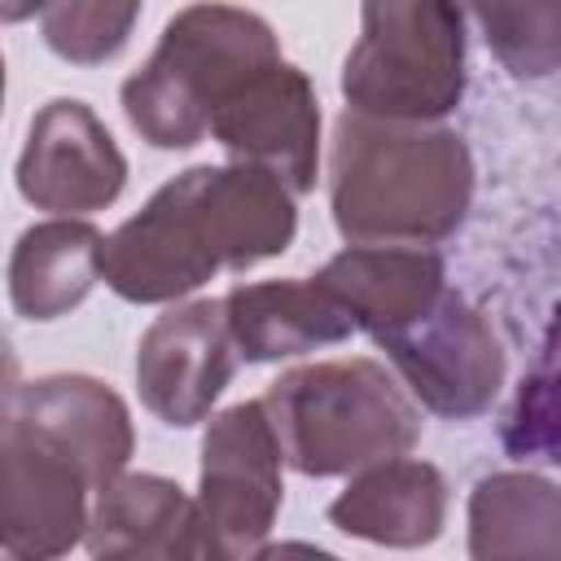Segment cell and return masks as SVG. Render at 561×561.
Here are the masks:
<instances>
[{
	"mask_svg": "<svg viewBox=\"0 0 561 561\" xmlns=\"http://www.w3.org/2000/svg\"><path fill=\"white\" fill-rule=\"evenodd\" d=\"M26 206L88 219L114 206L127 188V153L79 96H53L35 110L13 167Z\"/></svg>",
	"mask_w": 561,
	"mask_h": 561,
	"instance_id": "cell-8",
	"label": "cell"
},
{
	"mask_svg": "<svg viewBox=\"0 0 561 561\" xmlns=\"http://www.w3.org/2000/svg\"><path fill=\"white\" fill-rule=\"evenodd\" d=\"M311 280L342 302L355 333L377 337L447 289V263L434 245H346Z\"/></svg>",
	"mask_w": 561,
	"mask_h": 561,
	"instance_id": "cell-15",
	"label": "cell"
},
{
	"mask_svg": "<svg viewBox=\"0 0 561 561\" xmlns=\"http://www.w3.org/2000/svg\"><path fill=\"white\" fill-rule=\"evenodd\" d=\"M13 421L66 447L83 465L92 486H105L114 473H123L136 451L131 408L110 381L88 373H48V377L22 381Z\"/></svg>",
	"mask_w": 561,
	"mask_h": 561,
	"instance_id": "cell-13",
	"label": "cell"
},
{
	"mask_svg": "<svg viewBox=\"0 0 561 561\" xmlns=\"http://www.w3.org/2000/svg\"><path fill=\"white\" fill-rule=\"evenodd\" d=\"M373 342L386 351L390 373L403 381L416 408L443 421H473L491 412L508 377V359L491 320L451 285L421 316L377 333Z\"/></svg>",
	"mask_w": 561,
	"mask_h": 561,
	"instance_id": "cell-7",
	"label": "cell"
},
{
	"mask_svg": "<svg viewBox=\"0 0 561 561\" xmlns=\"http://www.w3.org/2000/svg\"><path fill=\"white\" fill-rule=\"evenodd\" d=\"M473 188L460 131L342 110L329 145V215L346 245H438L469 219Z\"/></svg>",
	"mask_w": 561,
	"mask_h": 561,
	"instance_id": "cell-2",
	"label": "cell"
},
{
	"mask_svg": "<svg viewBox=\"0 0 561 561\" xmlns=\"http://www.w3.org/2000/svg\"><path fill=\"white\" fill-rule=\"evenodd\" d=\"M460 9L513 79H548L561 66V0H460Z\"/></svg>",
	"mask_w": 561,
	"mask_h": 561,
	"instance_id": "cell-19",
	"label": "cell"
},
{
	"mask_svg": "<svg viewBox=\"0 0 561 561\" xmlns=\"http://www.w3.org/2000/svg\"><path fill=\"white\" fill-rule=\"evenodd\" d=\"M232 162L272 171L294 197L320 180V101L294 61L276 57L250 75L215 114L206 131Z\"/></svg>",
	"mask_w": 561,
	"mask_h": 561,
	"instance_id": "cell-11",
	"label": "cell"
},
{
	"mask_svg": "<svg viewBox=\"0 0 561 561\" xmlns=\"http://www.w3.org/2000/svg\"><path fill=\"white\" fill-rule=\"evenodd\" d=\"M447 478L421 456H390L346 473L329 526L377 548H425L447 526Z\"/></svg>",
	"mask_w": 561,
	"mask_h": 561,
	"instance_id": "cell-12",
	"label": "cell"
},
{
	"mask_svg": "<svg viewBox=\"0 0 561 561\" xmlns=\"http://www.w3.org/2000/svg\"><path fill=\"white\" fill-rule=\"evenodd\" d=\"M237 346L219 298H180L140 333L136 390L140 403L171 430H193L210 416L237 373Z\"/></svg>",
	"mask_w": 561,
	"mask_h": 561,
	"instance_id": "cell-10",
	"label": "cell"
},
{
	"mask_svg": "<svg viewBox=\"0 0 561 561\" xmlns=\"http://www.w3.org/2000/svg\"><path fill=\"white\" fill-rule=\"evenodd\" d=\"M298 237V197L263 167L202 162L171 175L101 245V280L136 307H167L219 272H250Z\"/></svg>",
	"mask_w": 561,
	"mask_h": 561,
	"instance_id": "cell-1",
	"label": "cell"
},
{
	"mask_svg": "<svg viewBox=\"0 0 561 561\" xmlns=\"http://www.w3.org/2000/svg\"><path fill=\"white\" fill-rule=\"evenodd\" d=\"M145 0H44L39 35L70 66H105L123 57Z\"/></svg>",
	"mask_w": 561,
	"mask_h": 561,
	"instance_id": "cell-20",
	"label": "cell"
},
{
	"mask_svg": "<svg viewBox=\"0 0 561 561\" xmlns=\"http://www.w3.org/2000/svg\"><path fill=\"white\" fill-rule=\"evenodd\" d=\"M346 110L443 123L469 88L460 0H359V39L342 57Z\"/></svg>",
	"mask_w": 561,
	"mask_h": 561,
	"instance_id": "cell-5",
	"label": "cell"
},
{
	"mask_svg": "<svg viewBox=\"0 0 561 561\" xmlns=\"http://www.w3.org/2000/svg\"><path fill=\"white\" fill-rule=\"evenodd\" d=\"M92 478L48 434L13 421L0 438V552L53 561L83 543Z\"/></svg>",
	"mask_w": 561,
	"mask_h": 561,
	"instance_id": "cell-9",
	"label": "cell"
},
{
	"mask_svg": "<svg viewBox=\"0 0 561 561\" xmlns=\"http://www.w3.org/2000/svg\"><path fill=\"white\" fill-rule=\"evenodd\" d=\"M276 57L280 39L263 13L197 0L167 18L145 66L123 79L118 105L145 145L193 149L206 140L210 114Z\"/></svg>",
	"mask_w": 561,
	"mask_h": 561,
	"instance_id": "cell-3",
	"label": "cell"
},
{
	"mask_svg": "<svg viewBox=\"0 0 561 561\" xmlns=\"http://www.w3.org/2000/svg\"><path fill=\"white\" fill-rule=\"evenodd\" d=\"M83 548L92 557H202L193 495L162 473H114L92 491Z\"/></svg>",
	"mask_w": 561,
	"mask_h": 561,
	"instance_id": "cell-16",
	"label": "cell"
},
{
	"mask_svg": "<svg viewBox=\"0 0 561 561\" xmlns=\"http://www.w3.org/2000/svg\"><path fill=\"white\" fill-rule=\"evenodd\" d=\"M44 9V0H0V26H18L26 18H35Z\"/></svg>",
	"mask_w": 561,
	"mask_h": 561,
	"instance_id": "cell-22",
	"label": "cell"
},
{
	"mask_svg": "<svg viewBox=\"0 0 561 561\" xmlns=\"http://www.w3.org/2000/svg\"><path fill=\"white\" fill-rule=\"evenodd\" d=\"M263 412L285 465L302 478H346L412 451L421 438L416 399L368 355L316 359L280 373L263 394Z\"/></svg>",
	"mask_w": 561,
	"mask_h": 561,
	"instance_id": "cell-4",
	"label": "cell"
},
{
	"mask_svg": "<svg viewBox=\"0 0 561 561\" xmlns=\"http://www.w3.org/2000/svg\"><path fill=\"white\" fill-rule=\"evenodd\" d=\"M228 333L237 359L245 364H280L324 346H342L355 324L333 294H324L311 276L250 280L228 289L224 298Z\"/></svg>",
	"mask_w": 561,
	"mask_h": 561,
	"instance_id": "cell-14",
	"label": "cell"
},
{
	"mask_svg": "<svg viewBox=\"0 0 561 561\" xmlns=\"http://www.w3.org/2000/svg\"><path fill=\"white\" fill-rule=\"evenodd\" d=\"M18 390H22V364L13 342L0 333V438L9 434L13 416H18Z\"/></svg>",
	"mask_w": 561,
	"mask_h": 561,
	"instance_id": "cell-21",
	"label": "cell"
},
{
	"mask_svg": "<svg viewBox=\"0 0 561 561\" xmlns=\"http://www.w3.org/2000/svg\"><path fill=\"white\" fill-rule=\"evenodd\" d=\"M101 228L75 215L31 224L9 254V302L22 320L48 324L88 302L101 280Z\"/></svg>",
	"mask_w": 561,
	"mask_h": 561,
	"instance_id": "cell-17",
	"label": "cell"
},
{
	"mask_svg": "<svg viewBox=\"0 0 561 561\" xmlns=\"http://www.w3.org/2000/svg\"><path fill=\"white\" fill-rule=\"evenodd\" d=\"M0 110H4V53H0Z\"/></svg>",
	"mask_w": 561,
	"mask_h": 561,
	"instance_id": "cell-23",
	"label": "cell"
},
{
	"mask_svg": "<svg viewBox=\"0 0 561 561\" xmlns=\"http://www.w3.org/2000/svg\"><path fill=\"white\" fill-rule=\"evenodd\" d=\"M285 456L263 399H241L206 416L197 469V535L202 557L245 561L267 548L285 500Z\"/></svg>",
	"mask_w": 561,
	"mask_h": 561,
	"instance_id": "cell-6",
	"label": "cell"
},
{
	"mask_svg": "<svg viewBox=\"0 0 561 561\" xmlns=\"http://www.w3.org/2000/svg\"><path fill=\"white\" fill-rule=\"evenodd\" d=\"M561 548V491L543 473L500 469L469 491V557H557Z\"/></svg>",
	"mask_w": 561,
	"mask_h": 561,
	"instance_id": "cell-18",
	"label": "cell"
}]
</instances>
